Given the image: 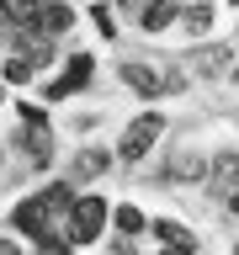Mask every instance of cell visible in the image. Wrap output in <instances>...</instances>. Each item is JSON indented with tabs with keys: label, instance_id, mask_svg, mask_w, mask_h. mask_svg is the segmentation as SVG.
Returning <instances> with one entry per match:
<instances>
[{
	"label": "cell",
	"instance_id": "6da1fadb",
	"mask_svg": "<svg viewBox=\"0 0 239 255\" xmlns=\"http://www.w3.org/2000/svg\"><path fill=\"white\" fill-rule=\"evenodd\" d=\"M101 223H107V202L101 197H85V202L69 207V245H91L101 234Z\"/></svg>",
	"mask_w": 239,
	"mask_h": 255
},
{
	"label": "cell",
	"instance_id": "7a4b0ae2",
	"mask_svg": "<svg viewBox=\"0 0 239 255\" xmlns=\"http://www.w3.org/2000/svg\"><path fill=\"white\" fill-rule=\"evenodd\" d=\"M159 128H165V117L159 112H143V117H133L122 133V159H143L149 154V143L159 138Z\"/></svg>",
	"mask_w": 239,
	"mask_h": 255
},
{
	"label": "cell",
	"instance_id": "3957f363",
	"mask_svg": "<svg viewBox=\"0 0 239 255\" xmlns=\"http://www.w3.org/2000/svg\"><path fill=\"white\" fill-rule=\"evenodd\" d=\"M96 75V64H91V53H75V59H69V69H64L59 80H53V85H48V96H53V101H59V96H69V91H80V85H85V80Z\"/></svg>",
	"mask_w": 239,
	"mask_h": 255
},
{
	"label": "cell",
	"instance_id": "277c9868",
	"mask_svg": "<svg viewBox=\"0 0 239 255\" xmlns=\"http://www.w3.org/2000/svg\"><path fill=\"white\" fill-rule=\"evenodd\" d=\"M122 85H133L138 96H159V91H175V75L159 80L149 64H122Z\"/></svg>",
	"mask_w": 239,
	"mask_h": 255
},
{
	"label": "cell",
	"instance_id": "5b68a950",
	"mask_svg": "<svg viewBox=\"0 0 239 255\" xmlns=\"http://www.w3.org/2000/svg\"><path fill=\"white\" fill-rule=\"evenodd\" d=\"M21 143H27V154L37 159V165H48V159H53V133H48V123H43V117L21 128Z\"/></svg>",
	"mask_w": 239,
	"mask_h": 255
},
{
	"label": "cell",
	"instance_id": "8992f818",
	"mask_svg": "<svg viewBox=\"0 0 239 255\" xmlns=\"http://www.w3.org/2000/svg\"><path fill=\"white\" fill-rule=\"evenodd\" d=\"M16 229H27L32 239H43V234H48V207H43V197L16 207Z\"/></svg>",
	"mask_w": 239,
	"mask_h": 255
},
{
	"label": "cell",
	"instance_id": "52a82bcc",
	"mask_svg": "<svg viewBox=\"0 0 239 255\" xmlns=\"http://www.w3.org/2000/svg\"><path fill=\"white\" fill-rule=\"evenodd\" d=\"M138 21H143V32H165V27L175 21V5H170V0H149Z\"/></svg>",
	"mask_w": 239,
	"mask_h": 255
},
{
	"label": "cell",
	"instance_id": "ba28073f",
	"mask_svg": "<svg viewBox=\"0 0 239 255\" xmlns=\"http://www.w3.org/2000/svg\"><path fill=\"white\" fill-rule=\"evenodd\" d=\"M154 234L165 239L170 250H186V255L197 250V239H191V229H181V223H170V218H159V223H154Z\"/></svg>",
	"mask_w": 239,
	"mask_h": 255
},
{
	"label": "cell",
	"instance_id": "9c48e42d",
	"mask_svg": "<svg viewBox=\"0 0 239 255\" xmlns=\"http://www.w3.org/2000/svg\"><path fill=\"white\" fill-rule=\"evenodd\" d=\"M213 186H218V191L239 186V154H218V159H213Z\"/></svg>",
	"mask_w": 239,
	"mask_h": 255
},
{
	"label": "cell",
	"instance_id": "30bf717a",
	"mask_svg": "<svg viewBox=\"0 0 239 255\" xmlns=\"http://www.w3.org/2000/svg\"><path fill=\"white\" fill-rule=\"evenodd\" d=\"M69 21H75V16H69V5H37V21H32V27L64 32V27H69Z\"/></svg>",
	"mask_w": 239,
	"mask_h": 255
},
{
	"label": "cell",
	"instance_id": "8fae6325",
	"mask_svg": "<svg viewBox=\"0 0 239 255\" xmlns=\"http://www.w3.org/2000/svg\"><path fill=\"white\" fill-rule=\"evenodd\" d=\"M37 5L43 0H0V16H11V21L27 27V21H37Z\"/></svg>",
	"mask_w": 239,
	"mask_h": 255
},
{
	"label": "cell",
	"instance_id": "7c38bea8",
	"mask_svg": "<svg viewBox=\"0 0 239 255\" xmlns=\"http://www.w3.org/2000/svg\"><path fill=\"white\" fill-rule=\"evenodd\" d=\"M43 207H48V218H53V213H69V207H75V191L59 181V186H48V191H43Z\"/></svg>",
	"mask_w": 239,
	"mask_h": 255
},
{
	"label": "cell",
	"instance_id": "4fadbf2b",
	"mask_svg": "<svg viewBox=\"0 0 239 255\" xmlns=\"http://www.w3.org/2000/svg\"><path fill=\"white\" fill-rule=\"evenodd\" d=\"M75 170H80V175H101V170H107V149H80Z\"/></svg>",
	"mask_w": 239,
	"mask_h": 255
},
{
	"label": "cell",
	"instance_id": "5bb4252c",
	"mask_svg": "<svg viewBox=\"0 0 239 255\" xmlns=\"http://www.w3.org/2000/svg\"><path fill=\"white\" fill-rule=\"evenodd\" d=\"M117 229H122V239H133L143 229V213H138V207H117Z\"/></svg>",
	"mask_w": 239,
	"mask_h": 255
},
{
	"label": "cell",
	"instance_id": "9a60e30c",
	"mask_svg": "<svg viewBox=\"0 0 239 255\" xmlns=\"http://www.w3.org/2000/svg\"><path fill=\"white\" fill-rule=\"evenodd\" d=\"M186 27L191 32H207V27H213V5H191V11H186Z\"/></svg>",
	"mask_w": 239,
	"mask_h": 255
},
{
	"label": "cell",
	"instance_id": "2e32d148",
	"mask_svg": "<svg viewBox=\"0 0 239 255\" xmlns=\"http://www.w3.org/2000/svg\"><path fill=\"white\" fill-rule=\"evenodd\" d=\"M5 80H11V85L32 80V59H11V64H5Z\"/></svg>",
	"mask_w": 239,
	"mask_h": 255
},
{
	"label": "cell",
	"instance_id": "e0dca14e",
	"mask_svg": "<svg viewBox=\"0 0 239 255\" xmlns=\"http://www.w3.org/2000/svg\"><path fill=\"white\" fill-rule=\"evenodd\" d=\"M197 64H202V69H223V64H229V53H223V48H207Z\"/></svg>",
	"mask_w": 239,
	"mask_h": 255
},
{
	"label": "cell",
	"instance_id": "ac0fdd59",
	"mask_svg": "<svg viewBox=\"0 0 239 255\" xmlns=\"http://www.w3.org/2000/svg\"><path fill=\"white\" fill-rule=\"evenodd\" d=\"M117 5H122L127 16H143V5H149V0H117Z\"/></svg>",
	"mask_w": 239,
	"mask_h": 255
},
{
	"label": "cell",
	"instance_id": "d6986e66",
	"mask_svg": "<svg viewBox=\"0 0 239 255\" xmlns=\"http://www.w3.org/2000/svg\"><path fill=\"white\" fill-rule=\"evenodd\" d=\"M229 213H234V218H239V191H234V197H229Z\"/></svg>",
	"mask_w": 239,
	"mask_h": 255
},
{
	"label": "cell",
	"instance_id": "ffe728a7",
	"mask_svg": "<svg viewBox=\"0 0 239 255\" xmlns=\"http://www.w3.org/2000/svg\"><path fill=\"white\" fill-rule=\"evenodd\" d=\"M0 255H11V239H0Z\"/></svg>",
	"mask_w": 239,
	"mask_h": 255
},
{
	"label": "cell",
	"instance_id": "44dd1931",
	"mask_svg": "<svg viewBox=\"0 0 239 255\" xmlns=\"http://www.w3.org/2000/svg\"><path fill=\"white\" fill-rule=\"evenodd\" d=\"M0 37H5V16H0Z\"/></svg>",
	"mask_w": 239,
	"mask_h": 255
}]
</instances>
